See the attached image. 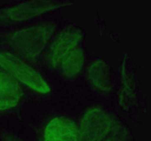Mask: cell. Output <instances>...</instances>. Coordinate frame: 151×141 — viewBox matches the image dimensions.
I'll list each match as a JSON object with an SVG mask.
<instances>
[{"instance_id": "cell-1", "label": "cell", "mask_w": 151, "mask_h": 141, "mask_svg": "<svg viewBox=\"0 0 151 141\" xmlns=\"http://www.w3.org/2000/svg\"><path fill=\"white\" fill-rule=\"evenodd\" d=\"M55 29L54 23H41L4 34L1 40L20 56L33 60L43 51Z\"/></svg>"}, {"instance_id": "cell-2", "label": "cell", "mask_w": 151, "mask_h": 141, "mask_svg": "<svg viewBox=\"0 0 151 141\" xmlns=\"http://www.w3.org/2000/svg\"><path fill=\"white\" fill-rule=\"evenodd\" d=\"M116 124L114 118L100 107L89 109L81 120L78 141H102Z\"/></svg>"}, {"instance_id": "cell-3", "label": "cell", "mask_w": 151, "mask_h": 141, "mask_svg": "<svg viewBox=\"0 0 151 141\" xmlns=\"http://www.w3.org/2000/svg\"><path fill=\"white\" fill-rule=\"evenodd\" d=\"M74 1H29L11 7L0 9V24L24 21L55 9L70 7Z\"/></svg>"}, {"instance_id": "cell-4", "label": "cell", "mask_w": 151, "mask_h": 141, "mask_svg": "<svg viewBox=\"0 0 151 141\" xmlns=\"http://www.w3.org/2000/svg\"><path fill=\"white\" fill-rule=\"evenodd\" d=\"M0 66L34 90L41 93L50 91V86L41 74L16 56L0 51Z\"/></svg>"}, {"instance_id": "cell-5", "label": "cell", "mask_w": 151, "mask_h": 141, "mask_svg": "<svg viewBox=\"0 0 151 141\" xmlns=\"http://www.w3.org/2000/svg\"><path fill=\"white\" fill-rule=\"evenodd\" d=\"M82 38L83 33L78 28L71 26L63 29L56 37L47 53V62L50 67H58L67 53L75 48Z\"/></svg>"}, {"instance_id": "cell-6", "label": "cell", "mask_w": 151, "mask_h": 141, "mask_svg": "<svg viewBox=\"0 0 151 141\" xmlns=\"http://www.w3.org/2000/svg\"><path fill=\"white\" fill-rule=\"evenodd\" d=\"M44 141H78V128L75 122L66 117L52 119L44 131Z\"/></svg>"}, {"instance_id": "cell-7", "label": "cell", "mask_w": 151, "mask_h": 141, "mask_svg": "<svg viewBox=\"0 0 151 141\" xmlns=\"http://www.w3.org/2000/svg\"><path fill=\"white\" fill-rule=\"evenodd\" d=\"M22 94L19 83L11 76L0 71V110L16 107Z\"/></svg>"}, {"instance_id": "cell-8", "label": "cell", "mask_w": 151, "mask_h": 141, "mask_svg": "<svg viewBox=\"0 0 151 141\" xmlns=\"http://www.w3.org/2000/svg\"><path fill=\"white\" fill-rule=\"evenodd\" d=\"M90 82L96 89L109 92L113 87L110 66L105 60L99 59L90 65L88 70Z\"/></svg>"}, {"instance_id": "cell-9", "label": "cell", "mask_w": 151, "mask_h": 141, "mask_svg": "<svg viewBox=\"0 0 151 141\" xmlns=\"http://www.w3.org/2000/svg\"><path fill=\"white\" fill-rule=\"evenodd\" d=\"M84 63V54L79 48H72L61 61L63 73L66 77L76 76L82 69Z\"/></svg>"}, {"instance_id": "cell-10", "label": "cell", "mask_w": 151, "mask_h": 141, "mask_svg": "<svg viewBox=\"0 0 151 141\" xmlns=\"http://www.w3.org/2000/svg\"><path fill=\"white\" fill-rule=\"evenodd\" d=\"M102 141H132V138L123 126L116 123Z\"/></svg>"}, {"instance_id": "cell-11", "label": "cell", "mask_w": 151, "mask_h": 141, "mask_svg": "<svg viewBox=\"0 0 151 141\" xmlns=\"http://www.w3.org/2000/svg\"><path fill=\"white\" fill-rule=\"evenodd\" d=\"M4 141H19L17 139H16L13 137L8 135V136H5L4 138Z\"/></svg>"}]
</instances>
